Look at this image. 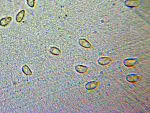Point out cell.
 <instances>
[{
    "label": "cell",
    "mask_w": 150,
    "mask_h": 113,
    "mask_svg": "<svg viewBox=\"0 0 150 113\" xmlns=\"http://www.w3.org/2000/svg\"><path fill=\"white\" fill-rule=\"evenodd\" d=\"M142 78V76L135 74H130L127 75L126 77V81L129 83L137 84L140 82Z\"/></svg>",
    "instance_id": "cell-1"
},
{
    "label": "cell",
    "mask_w": 150,
    "mask_h": 113,
    "mask_svg": "<svg viewBox=\"0 0 150 113\" xmlns=\"http://www.w3.org/2000/svg\"><path fill=\"white\" fill-rule=\"evenodd\" d=\"M100 82L96 80H92L87 82L85 84V89L88 90L93 91L98 88Z\"/></svg>",
    "instance_id": "cell-2"
},
{
    "label": "cell",
    "mask_w": 150,
    "mask_h": 113,
    "mask_svg": "<svg viewBox=\"0 0 150 113\" xmlns=\"http://www.w3.org/2000/svg\"><path fill=\"white\" fill-rule=\"evenodd\" d=\"M137 62L136 59H127L124 60L123 64L126 67L133 68L136 66Z\"/></svg>",
    "instance_id": "cell-3"
},
{
    "label": "cell",
    "mask_w": 150,
    "mask_h": 113,
    "mask_svg": "<svg viewBox=\"0 0 150 113\" xmlns=\"http://www.w3.org/2000/svg\"><path fill=\"white\" fill-rule=\"evenodd\" d=\"M112 59L111 58L102 57L99 58L97 61L98 64L102 66H108L110 64Z\"/></svg>",
    "instance_id": "cell-4"
},
{
    "label": "cell",
    "mask_w": 150,
    "mask_h": 113,
    "mask_svg": "<svg viewBox=\"0 0 150 113\" xmlns=\"http://www.w3.org/2000/svg\"><path fill=\"white\" fill-rule=\"evenodd\" d=\"M75 69L78 73L83 74L87 73L89 69V68L87 66L78 65L75 66Z\"/></svg>",
    "instance_id": "cell-5"
},
{
    "label": "cell",
    "mask_w": 150,
    "mask_h": 113,
    "mask_svg": "<svg viewBox=\"0 0 150 113\" xmlns=\"http://www.w3.org/2000/svg\"><path fill=\"white\" fill-rule=\"evenodd\" d=\"M12 20L11 17H7L2 19L0 20V25L2 26L5 27L11 22Z\"/></svg>",
    "instance_id": "cell-6"
},
{
    "label": "cell",
    "mask_w": 150,
    "mask_h": 113,
    "mask_svg": "<svg viewBox=\"0 0 150 113\" xmlns=\"http://www.w3.org/2000/svg\"><path fill=\"white\" fill-rule=\"evenodd\" d=\"M25 13L23 10L17 14L16 17V20L17 22L20 23L22 21L24 16Z\"/></svg>",
    "instance_id": "cell-7"
}]
</instances>
